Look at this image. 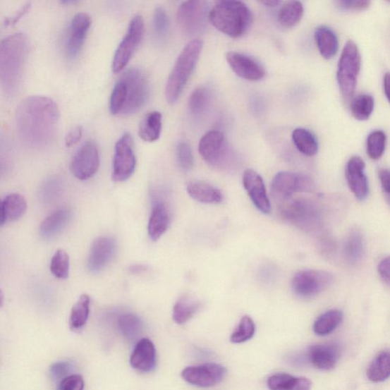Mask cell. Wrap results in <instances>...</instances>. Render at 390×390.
<instances>
[{
  "label": "cell",
  "instance_id": "6da1fadb",
  "mask_svg": "<svg viewBox=\"0 0 390 390\" xmlns=\"http://www.w3.org/2000/svg\"><path fill=\"white\" fill-rule=\"evenodd\" d=\"M60 111L51 98L34 96L24 99L16 109V128L28 147L43 148L51 144L58 127Z\"/></svg>",
  "mask_w": 390,
  "mask_h": 390
},
{
  "label": "cell",
  "instance_id": "7a4b0ae2",
  "mask_svg": "<svg viewBox=\"0 0 390 390\" xmlns=\"http://www.w3.org/2000/svg\"><path fill=\"white\" fill-rule=\"evenodd\" d=\"M28 51L30 41L23 33L9 35L0 42V84L9 95L20 87Z\"/></svg>",
  "mask_w": 390,
  "mask_h": 390
},
{
  "label": "cell",
  "instance_id": "3957f363",
  "mask_svg": "<svg viewBox=\"0 0 390 390\" xmlns=\"http://www.w3.org/2000/svg\"><path fill=\"white\" fill-rule=\"evenodd\" d=\"M208 20L218 31L240 37L250 30L253 14L245 4L234 0L217 2L209 11Z\"/></svg>",
  "mask_w": 390,
  "mask_h": 390
},
{
  "label": "cell",
  "instance_id": "277c9868",
  "mask_svg": "<svg viewBox=\"0 0 390 390\" xmlns=\"http://www.w3.org/2000/svg\"><path fill=\"white\" fill-rule=\"evenodd\" d=\"M202 49L203 42L194 39L180 53L166 85V98L169 104L178 102L195 68Z\"/></svg>",
  "mask_w": 390,
  "mask_h": 390
},
{
  "label": "cell",
  "instance_id": "5b68a950",
  "mask_svg": "<svg viewBox=\"0 0 390 390\" xmlns=\"http://www.w3.org/2000/svg\"><path fill=\"white\" fill-rule=\"evenodd\" d=\"M281 209L285 220L305 232L319 231L323 226V215L319 205L309 198H297L288 201Z\"/></svg>",
  "mask_w": 390,
  "mask_h": 390
},
{
  "label": "cell",
  "instance_id": "8992f818",
  "mask_svg": "<svg viewBox=\"0 0 390 390\" xmlns=\"http://www.w3.org/2000/svg\"><path fill=\"white\" fill-rule=\"evenodd\" d=\"M198 150L206 163L214 168L232 170L237 165L234 152L220 130L206 133L200 140Z\"/></svg>",
  "mask_w": 390,
  "mask_h": 390
},
{
  "label": "cell",
  "instance_id": "52a82bcc",
  "mask_svg": "<svg viewBox=\"0 0 390 390\" xmlns=\"http://www.w3.org/2000/svg\"><path fill=\"white\" fill-rule=\"evenodd\" d=\"M361 58L358 45L349 40L342 51L338 63L337 80L342 97L350 101L358 85Z\"/></svg>",
  "mask_w": 390,
  "mask_h": 390
},
{
  "label": "cell",
  "instance_id": "ba28073f",
  "mask_svg": "<svg viewBox=\"0 0 390 390\" xmlns=\"http://www.w3.org/2000/svg\"><path fill=\"white\" fill-rule=\"evenodd\" d=\"M126 87V99L122 115L130 116L138 111L147 102L150 89L146 74L133 68L127 70L120 78Z\"/></svg>",
  "mask_w": 390,
  "mask_h": 390
},
{
  "label": "cell",
  "instance_id": "9c48e42d",
  "mask_svg": "<svg viewBox=\"0 0 390 390\" xmlns=\"http://www.w3.org/2000/svg\"><path fill=\"white\" fill-rule=\"evenodd\" d=\"M272 195L280 202H286L295 194L311 193L315 189L312 180L307 176L292 172H280L272 183Z\"/></svg>",
  "mask_w": 390,
  "mask_h": 390
},
{
  "label": "cell",
  "instance_id": "30bf717a",
  "mask_svg": "<svg viewBox=\"0 0 390 390\" xmlns=\"http://www.w3.org/2000/svg\"><path fill=\"white\" fill-rule=\"evenodd\" d=\"M208 3L202 0H191L180 5L177 12V23L181 30L190 36L202 34L208 20Z\"/></svg>",
  "mask_w": 390,
  "mask_h": 390
},
{
  "label": "cell",
  "instance_id": "8fae6325",
  "mask_svg": "<svg viewBox=\"0 0 390 390\" xmlns=\"http://www.w3.org/2000/svg\"><path fill=\"white\" fill-rule=\"evenodd\" d=\"M145 23L140 16L132 18L126 35L120 43L112 61V72L125 69L139 47L144 35Z\"/></svg>",
  "mask_w": 390,
  "mask_h": 390
},
{
  "label": "cell",
  "instance_id": "7c38bea8",
  "mask_svg": "<svg viewBox=\"0 0 390 390\" xmlns=\"http://www.w3.org/2000/svg\"><path fill=\"white\" fill-rule=\"evenodd\" d=\"M333 281V276L325 271L303 270L295 274L292 289L298 296L310 298L326 290Z\"/></svg>",
  "mask_w": 390,
  "mask_h": 390
},
{
  "label": "cell",
  "instance_id": "4fadbf2b",
  "mask_svg": "<svg viewBox=\"0 0 390 390\" xmlns=\"http://www.w3.org/2000/svg\"><path fill=\"white\" fill-rule=\"evenodd\" d=\"M136 164L134 140L128 133H126L116 145L113 160V180L116 182H125L134 174Z\"/></svg>",
  "mask_w": 390,
  "mask_h": 390
},
{
  "label": "cell",
  "instance_id": "5bb4252c",
  "mask_svg": "<svg viewBox=\"0 0 390 390\" xmlns=\"http://www.w3.org/2000/svg\"><path fill=\"white\" fill-rule=\"evenodd\" d=\"M226 375V369L215 363L203 364L185 367L181 377L189 384L210 388L220 384Z\"/></svg>",
  "mask_w": 390,
  "mask_h": 390
},
{
  "label": "cell",
  "instance_id": "9a60e30c",
  "mask_svg": "<svg viewBox=\"0 0 390 390\" xmlns=\"http://www.w3.org/2000/svg\"><path fill=\"white\" fill-rule=\"evenodd\" d=\"M100 164L98 147L92 141L85 142L73 157L71 169L73 175L82 181L93 177Z\"/></svg>",
  "mask_w": 390,
  "mask_h": 390
},
{
  "label": "cell",
  "instance_id": "2e32d148",
  "mask_svg": "<svg viewBox=\"0 0 390 390\" xmlns=\"http://www.w3.org/2000/svg\"><path fill=\"white\" fill-rule=\"evenodd\" d=\"M91 24V18L87 13H78L73 18L65 41V51L69 59H74L80 53Z\"/></svg>",
  "mask_w": 390,
  "mask_h": 390
},
{
  "label": "cell",
  "instance_id": "e0dca14e",
  "mask_svg": "<svg viewBox=\"0 0 390 390\" xmlns=\"http://www.w3.org/2000/svg\"><path fill=\"white\" fill-rule=\"evenodd\" d=\"M228 64L233 71L242 79L259 81L265 77L263 66L251 56L236 51H229L226 55Z\"/></svg>",
  "mask_w": 390,
  "mask_h": 390
},
{
  "label": "cell",
  "instance_id": "ac0fdd59",
  "mask_svg": "<svg viewBox=\"0 0 390 390\" xmlns=\"http://www.w3.org/2000/svg\"><path fill=\"white\" fill-rule=\"evenodd\" d=\"M365 167L363 159L355 156L350 158L346 168V177L348 186L360 202L365 201L370 193Z\"/></svg>",
  "mask_w": 390,
  "mask_h": 390
},
{
  "label": "cell",
  "instance_id": "d6986e66",
  "mask_svg": "<svg viewBox=\"0 0 390 390\" xmlns=\"http://www.w3.org/2000/svg\"><path fill=\"white\" fill-rule=\"evenodd\" d=\"M243 183L257 209L263 214H269L272 210L271 202L261 176L252 169H246L243 173Z\"/></svg>",
  "mask_w": 390,
  "mask_h": 390
},
{
  "label": "cell",
  "instance_id": "ffe728a7",
  "mask_svg": "<svg viewBox=\"0 0 390 390\" xmlns=\"http://www.w3.org/2000/svg\"><path fill=\"white\" fill-rule=\"evenodd\" d=\"M116 251V244L111 238H97L91 246L87 261V268L91 272L103 270L112 260Z\"/></svg>",
  "mask_w": 390,
  "mask_h": 390
},
{
  "label": "cell",
  "instance_id": "44dd1931",
  "mask_svg": "<svg viewBox=\"0 0 390 390\" xmlns=\"http://www.w3.org/2000/svg\"><path fill=\"white\" fill-rule=\"evenodd\" d=\"M307 355L313 367L321 370H330L336 366L341 351L335 343L318 344L310 348Z\"/></svg>",
  "mask_w": 390,
  "mask_h": 390
},
{
  "label": "cell",
  "instance_id": "7402d4cb",
  "mask_svg": "<svg viewBox=\"0 0 390 390\" xmlns=\"http://www.w3.org/2000/svg\"><path fill=\"white\" fill-rule=\"evenodd\" d=\"M130 364L142 373L153 370L157 365V351L154 344L148 339H142L133 351Z\"/></svg>",
  "mask_w": 390,
  "mask_h": 390
},
{
  "label": "cell",
  "instance_id": "603a6c76",
  "mask_svg": "<svg viewBox=\"0 0 390 390\" xmlns=\"http://www.w3.org/2000/svg\"><path fill=\"white\" fill-rule=\"evenodd\" d=\"M72 213L68 208L56 210L47 217L40 226V234L43 239L51 240L59 236L68 225Z\"/></svg>",
  "mask_w": 390,
  "mask_h": 390
},
{
  "label": "cell",
  "instance_id": "cb8c5ba5",
  "mask_svg": "<svg viewBox=\"0 0 390 390\" xmlns=\"http://www.w3.org/2000/svg\"><path fill=\"white\" fill-rule=\"evenodd\" d=\"M202 307V303L191 294L178 298L173 307V318L178 325H183L193 318Z\"/></svg>",
  "mask_w": 390,
  "mask_h": 390
},
{
  "label": "cell",
  "instance_id": "d4e9b609",
  "mask_svg": "<svg viewBox=\"0 0 390 390\" xmlns=\"http://www.w3.org/2000/svg\"><path fill=\"white\" fill-rule=\"evenodd\" d=\"M314 39L323 58L327 60L334 58L339 44L337 35L331 28L326 25L319 26L314 32Z\"/></svg>",
  "mask_w": 390,
  "mask_h": 390
},
{
  "label": "cell",
  "instance_id": "484cf974",
  "mask_svg": "<svg viewBox=\"0 0 390 390\" xmlns=\"http://www.w3.org/2000/svg\"><path fill=\"white\" fill-rule=\"evenodd\" d=\"M169 225V215L164 203L156 202L152 208L148 224V233L150 239L157 241L166 231Z\"/></svg>",
  "mask_w": 390,
  "mask_h": 390
},
{
  "label": "cell",
  "instance_id": "4316f807",
  "mask_svg": "<svg viewBox=\"0 0 390 390\" xmlns=\"http://www.w3.org/2000/svg\"><path fill=\"white\" fill-rule=\"evenodd\" d=\"M188 194L195 201L204 204L221 203L222 193L211 184L205 182H192L187 185Z\"/></svg>",
  "mask_w": 390,
  "mask_h": 390
},
{
  "label": "cell",
  "instance_id": "83f0119b",
  "mask_svg": "<svg viewBox=\"0 0 390 390\" xmlns=\"http://www.w3.org/2000/svg\"><path fill=\"white\" fill-rule=\"evenodd\" d=\"M346 260L352 265L358 264L364 259L365 243L363 233L358 229H353L346 237L343 247Z\"/></svg>",
  "mask_w": 390,
  "mask_h": 390
},
{
  "label": "cell",
  "instance_id": "f1b7e54d",
  "mask_svg": "<svg viewBox=\"0 0 390 390\" xmlns=\"http://www.w3.org/2000/svg\"><path fill=\"white\" fill-rule=\"evenodd\" d=\"M268 387L271 390H311L312 383L305 377L280 373L269 378Z\"/></svg>",
  "mask_w": 390,
  "mask_h": 390
},
{
  "label": "cell",
  "instance_id": "f546056e",
  "mask_svg": "<svg viewBox=\"0 0 390 390\" xmlns=\"http://www.w3.org/2000/svg\"><path fill=\"white\" fill-rule=\"evenodd\" d=\"M162 131V115L159 111H152L142 118L140 123L138 135L146 142H153L159 140Z\"/></svg>",
  "mask_w": 390,
  "mask_h": 390
},
{
  "label": "cell",
  "instance_id": "4dcf8cb0",
  "mask_svg": "<svg viewBox=\"0 0 390 390\" xmlns=\"http://www.w3.org/2000/svg\"><path fill=\"white\" fill-rule=\"evenodd\" d=\"M343 312L331 310L320 315L313 325V331L319 336H326L334 331L343 321Z\"/></svg>",
  "mask_w": 390,
  "mask_h": 390
},
{
  "label": "cell",
  "instance_id": "1f68e13d",
  "mask_svg": "<svg viewBox=\"0 0 390 390\" xmlns=\"http://www.w3.org/2000/svg\"><path fill=\"white\" fill-rule=\"evenodd\" d=\"M91 300L87 294L81 295L77 303L74 304L71 312L69 325L72 331H81L89 319Z\"/></svg>",
  "mask_w": 390,
  "mask_h": 390
},
{
  "label": "cell",
  "instance_id": "d6a6232c",
  "mask_svg": "<svg viewBox=\"0 0 390 390\" xmlns=\"http://www.w3.org/2000/svg\"><path fill=\"white\" fill-rule=\"evenodd\" d=\"M292 140L295 147L303 155L313 157L317 154L319 142L315 135L306 128H298L293 131Z\"/></svg>",
  "mask_w": 390,
  "mask_h": 390
},
{
  "label": "cell",
  "instance_id": "836d02e7",
  "mask_svg": "<svg viewBox=\"0 0 390 390\" xmlns=\"http://www.w3.org/2000/svg\"><path fill=\"white\" fill-rule=\"evenodd\" d=\"M390 375V356L388 351L380 352L370 365L367 377L371 382H385Z\"/></svg>",
  "mask_w": 390,
  "mask_h": 390
},
{
  "label": "cell",
  "instance_id": "e575fe53",
  "mask_svg": "<svg viewBox=\"0 0 390 390\" xmlns=\"http://www.w3.org/2000/svg\"><path fill=\"white\" fill-rule=\"evenodd\" d=\"M303 5L300 1L284 3L278 14V21L284 28L297 25L303 16Z\"/></svg>",
  "mask_w": 390,
  "mask_h": 390
},
{
  "label": "cell",
  "instance_id": "d590c367",
  "mask_svg": "<svg viewBox=\"0 0 390 390\" xmlns=\"http://www.w3.org/2000/svg\"><path fill=\"white\" fill-rule=\"evenodd\" d=\"M375 102L372 96L361 94L351 99L350 109L352 116L358 121H367L374 109Z\"/></svg>",
  "mask_w": 390,
  "mask_h": 390
},
{
  "label": "cell",
  "instance_id": "8d00e7d4",
  "mask_svg": "<svg viewBox=\"0 0 390 390\" xmlns=\"http://www.w3.org/2000/svg\"><path fill=\"white\" fill-rule=\"evenodd\" d=\"M3 202L7 221H18L26 212V200L20 194L13 193L9 195Z\"/></svg>",
  "mask_w": 390,
  "mask_h": 390
},
{
  "label": "cell",
  "instance_id": "74e56055",
  "mask_svg": "<svg viewBox=\"0 0 390 390\" xmlns=\"http://www.w3.org/2000/svg\"><path fill=\"white\" fill-rule=\"evenodd\" d=\"M210 91L205 87L195 89L189 98L188 109L194 116H202L210 102Z\"/></svg>",
  "mask_w": 390,
  "mask_h": 390
},
{
  "label": "cell",
  "instance_id": "f35d334b",
  "mask_svg": "<svg viewBox=\"0 0 390 390\" xmlns=\"http://www.w3.org/2000/svg\"><path fill=\"white\" fill-rule=\"evenodd\" d=\"M118 327L123 336L134 339L142 329L141 319L132 313L122 314L118 319Z\"/></svg>",
  "mask_w": 390,
  "mask_h": 390
},
{
  "label": "cell",
  "instance_id": "ab89813d",
  "mask_svg": "<svg viewBox=\"0 0 390 390\" xmlns=\"http://www.w3.org/2000/svg\"><path fill=\"white\" fill-rule=\"evenodd\" d=\"M387 138L383 130L370 133L367 139V152L369 157L374 160L382 158L384 154Z\"/></svg>",
  "mask_w": 390,
  "mask_h": 390
},
{
  "label": "cell",
  "instance_id": "60d3db41",
  "mask_svg": "<svg viewBox=\"0 0 390 390\" xmlns=\"http://www.w3.org/2000/svg\"><path fill=\"white\" fill-rule=\"evenodd\" d=\"M255 325L252 319L248 316L243 317L239 325L231 336V341L235 344H241L250 340L255 335Z\"/></svg>",
  "mask_w": 390,
  "mask_h": 390
},
{
  "label": "cell",
  "instance_id": "b9f144b4",
  "mask_svg": "<svg viewBox=\"0 0 390 390\" xmlns=\"http://www.w3.org/2000/svg\"><path fill=\"white\" fill-rule=\"evenodd\" d=\"M50 269L54 277L59 279L68 278L70 272V258L64 250L56 251L51 259Z\"/></svg>",
  "mask_w": 390,
  "mask_h": 390
},
{
  "label": "cell",
  "instance_id": "7bdbcfd3",
  "mask_svg": "<svg viewBox=\"0 0 390 390\" xmlns=\"http://www.w3.org/2000/svg\"><path fill=\"white\" fill-rule=\"evenodd\" d=\"M126 99V87L125 83L120 79L114 87L109 102V110L111 115L121 114L125 106Z\"/></svg>",
  "mask_w": 390,
  "mask_h": 390
},
{
  "label": "cell",
  "instance_id": "ee69618b",
  "mask_svg": "<svg viewBox=\"0 0 390 390\" xmlns=\"http://www.w3.org/2000/svg\"><path fill=\"white\" fill-rule=\"evenodd\" d=\"M154 31L157 39L164 41L169 34V20L165 9L158 7L154 14Z\"/></svg>",
  "mask_w": 390,
  "mask_h": 390
},
{
  "label": "cell",
  "instance_id": "f6af8a7d",
  "mask_svg": "<svg viewBox=\"0 0 390 390\" xmlns=\"http://www.w3.org/2000/svg\"><path fill=\"white\" fill-rule=\"evenodd\" d=\"M176 156L181 169L188 172L194 166V157L191 147L186 142H180L176 148Z\"/></svg>",
  "mask_w": 390,
  "mask_h": 390
},
{
  "label": "cell",
  "instance_id": "bcb514c9",
  "mask_svg": "<svg viewBox=\"0 0 390 390\" xmlns=\"http://www.w3.org/2000/svg\"><path fill=\"white\" fill-rule=\"evenodd\" d=\"M84 379L79 374H72L61 380L59 390H83Z\"/></svg>",
  "mask_w": 390,
  "mask_h": 390
},
{
  "label": "cell",
  "instance_id": "7dc6e473",
  "mask_svg": "<svg viewBox=\"0 0 390 390\" xmlns=\"http://www.w3.org/2000/svg\"><path fill=\"white\" fill-rule=\"evenodd\" d=\"M338 6L343 9V11H365L370 5V1H366V0H339V1L336 2Z\"/></svg>",
  "mask_w": 390,
  "mask_h": 390
},
{
  "label": "cell",
  "instance_id": "c3c4849f",
  "mask_svg": "<svg viewBox=\"0 0 390 390\" xmlns=\"http://www.w3.org/2000/svg\"><path fill=\"white\" fill-rule=\"evenodd\" d=\"M71 370V365L66 361H62V362H58L54 364L51 369L50 373L52 378L55 380H62L68 375Z\"/></svg>",
  "mask_w": 390,
  "mask_h": 390
},
{
  "label": "cell",
  "instance_id": "681fc988",
  "mask_svg": "<svg viewBox=\"0 0 390 390\" xmlns=\"http://www.w3.org/2000/svg\"><path fill=\"white\" fill-rule=\"evenodd\" d=\"M83 136V128L80 126L72 129L65 139L66 146L71 147L78 144Z\"/></svg>",
  "mask_w": 390,
  "mask_h": 390
},
{
  "label": "cell",
  "instance_id": "f907efd6",
  "mask_svg": "<svg viewBox=\"0 0 390 390\" xmlns=\"http://www.w3.org/2000/svg\"><path fill=\"white\" fill-rule=\"evenodd\" d=\"M389 257L382 260L378 264V272L380 278L387 285L389 284Z\"/></svg>",
  "mask_w": 390,
  "mask_h": 390
},
{
  "label": "cell",
  "instance_id": "816d5d0a",
  "mask_svg": "<svg viewBox=\"0 0 390 390\" xmlns=\"http://www.w3.org/2000/svg\"><path fill=\"white\" fill-rule=\"evenodd\" d=\"M379 178L380 184H382L384 192L386 195H389L390 186H389V172L387 169H382L379 170Z\"/></svg>",
  "mask_w": 390,
  "mask_h": 390
},
{
  "label": "cell",
  "instance_id": "f5cc1de1",
  "mask_svg": "<svg viewBox=\"0 0 390 390\" xmlns=\"http://www.w3.org/2000/svg\"><path fill=\"white\" fill-rule=\"evenodd\" d=\"M264 267L260 271V278L264 281H270L275 277V269L270 264H265Z\"/></svg>",
  "mask_w": 390,
  "mask_h": 390
},
{
  "label": "cell",
  "instance_id": "db71d44e",
  "mask_svg": "<svg viewBox=\"0 0 390 390\" xmlns=\"http://www.w3.org/2000/svg\"><path fill=\"white\" fill-rule=\"evenodd\" d=\"M30 8V4H26L25 5L20 11L14 16L11 18H7V21H6V24L11 25H15L17 23L18 20H20V18L28 11V9Z\"/></svg>",
  "mask_w": 390,
  "mask_h": 390
},
{
  "label": "cell",
  "instance_id": "11a10c76",
  "mask_svg": "<svg viewBox=\"0 0 390 390\" xmlns=\"http://www.w3.org/2000/svg\"><path fill=\"white\" fill-rule=\"evenodd\" d=\"M147 270H148L147 266L144 264H134V265H131L130 267L129 268V272L131 274H135L144 273Z\"/></svg>",
  "mask_w": 390,
  "mask_h": 390
},
{
  "label": "cell",
  "instance_id": "9f6ffc18",
  "mask_svg": "<svg viewBox=\"0 0 390 390\" xmlns=\"http://www.w3.org/2000/svg\"><path fill=\"white\" fill-rule=\"evenodd\" d=\"M6 222L4 202L2 200H0V226H4Z\"/></svg>",
  "mask_w": 390,
  "mask_h": 390
},
{
  "label": "cell",
  "instance_id": "6f0895ef",
  "mask_svg": "<svg viewBox=\"0 0 390 390\" xmlns=\"http://www.w3.org/2000/svg\"><path fill=\"white\" fill-rule=\"evenodd\" d=\"M384 90L386 95V97L389 99V74L386 73L384 78Z\"/></svg>",
  "mask_w": 390,
  "mask_h": 390
},
{
  "label": "cell",
  "instance_id": "680465c9",
  "mask_svg": "<svg viewBox=\"0 0 390 390\" xmlns=\"http://www.w3.org/2000/svg\"><path fill=\"white\" fill-rule=\"evenodd\" d=\"M262 5H264L265 6L269 7V8H274L276 6H278L281 3L280 1H277V0H266V1H262L260 2Z\"/></svg>",
  "mask_w": 390,
  "mask_h": 390
},
{
  "label": "cell",
  "instance_id": "91938a15",
  "mask_svg": "<svg viewBox=\"0 0 390 390\" xmlns=\"http://www.w3.org/2000/svg\"><path fill=\"white\" fill-rule=\"evenodd\" d=\"M4 303V294L1 289H0V307H2Z\"/></svg>",
  "mask_w": 390,
  "mask_h": 390
},
{
  "label": "cell",
  "instance_id": "94428289",
  "mask_svg": "<svg viewBox=\"0 0 390 390\" xmlns=\"http://www.w3.org/2000/svg\"><path fill=\"white\" fill-rule=\"evenodd\" d=\"M61 4L64 5H71L78 4V1H75V0H64V1H62Z\"/></svg>",
  "mask_w": 390,
  "mask_h": 390
}]
</instances>
